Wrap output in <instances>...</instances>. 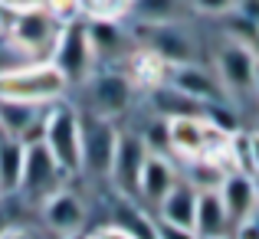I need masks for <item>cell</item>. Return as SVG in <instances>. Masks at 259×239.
<instances>
[{
  "instance_id": "f1b7e54d",
  "label": "cell",
  "mask_w": 259,
  "mask_h": 239,
  "mask_svg": "<svg viewBox=\"0 0 259 239\" xmlns=\"http://www.w3.org/2000/svg\"><path fill=\"white\" fill-rule=\"evenodd\" d=\"M246 141H249V167H253V174H259V131L246 134Z\"/></svg>"
},
{
  "instance_id": "5bb4252c",
  "label": "cell",
  "mask_w": 259,
  "mask_h": 239,
  "mask_svg": "<svg viewBox=\"0 0 259 239\" xmlns=\"http://www.w3.org/2000/svg\"><path fill=\"white\" fill-rule=\"evenodd\" d=\"M167 125V148L184 161H194L203 154V131L207 121L203 115H181V118H164Z\"/></svg>"
},
{
  "instance_id": "ac0fdd59",
  "label": "cell",
  "mask_w": 259,
  "mask_h": 239,
  "mask_svg": "<svg viewBox=\"0 0 259 239\" xmlns=\"http://www.w3.org/2000/svg\"><path fill=\"white\" fill-rule=\"evenodd\" d=\"M174 183H177V174H174L171 161L164 154H148L145 167H141V177H138V194L148 203H161Z\"/></svg>"
},
{
  "instance_id": "8d00e7d4",
  "label": "cell",
  "mask_w": 259,
  "mask_h": 239,
  "mask_svg": "<svg viewBox=\"0 0 259 239\" xmlns=\"http://www.w3.org/2000/svg\"><path fill=\"white\" fill-rule=\"evenodd\" d=\"M223 239H233V236H223Z\"/></svg>"
},
{
  "instance_id": "52a82bcc",
  "label": "cell",
  "mask_w": 259,
  "mask_h": 239,
  "mask_svg": "<svg viewBox=\"0 0 259 239\" xmlns=\"http://www.w3.org/2000/svg\"><path fill=\"white\" fill-rule=\"evenodd\" d=\"M46 108L50 105L0 99V131L10 134V138H20L23 145H36V141H43Z\"/></svg>"
},
{
  "instance_id": "7a4b0ae2",
  "label": "cell",
  "mask_w": 259,
  "mask_h": 239,
  "mask_svg": "<svg viewBox=\"0 0 259 239\" xmlns=\"http://www.w3.org/2000/svg\"><path fill=\"white\" fill-rule=\"evenodd\" d=\"M66 85L69 82L53 63H23L13 69H0V99L50 105V102L63 99Z\"/></svg>"
},
{
  "instance_id": "cb8c5ba5",
  "label": "cell",
  "mask_w": 259,
  "mask_h": 239,
  "mask_svg": "<svg viewBox=\"0 0 259 239\" xmlns=\"http://www.w3.org/2000/svg\"><path fill=\"white\" fill-rule=\"evenodd\" d=\"M132 17L138 23H174L177 0H132Z\"/></svg>"
},
{
  "instance_id": "5b68a950",
  "label": "cell",
  "mask_w": 259,
  "mask_h": 239,
  "mask_svg": "<svg viewBox=\"0 0 259 239\" xmlns=\"http://www.w3.org/2000/svg\"><path fill=\"white\" fill-rule=\"evenodd\" d=\"M50 63L63 72L66 82H82L92 76V63H95V53L89 46V33H85V23L72 20L59 30V39L53 46V56Z\"/></svg>"
},
{
  "instance_id": "e0dca14e",
  "label": "cell",
  "mask_w": 259,
  "mask_h": 239,
  "mask_svg": "<svg viewBox=\"0 0 259 239\" xmlns=\"http://www.w3.org/2000/svg\"><path fill=\"white\" fill-rule=\"evenodd\" d=\"M197 197H200V190L194 187V183L187 180H177L171 190H167V197L158 203L161 223H167V226H181V229H194V213H197Z\"/></svg>"
},
{
  "instance_id": "7402d4cb",
  "label": "cell",
  "mask_w": 259,
  "mask_h": 239,
  "mask_svg": "<svg viewBox=\"0 0 259 239\" xmlns=\"http://www.w3.org/2000/svg\"><path fill=\"white\" fill-rule=\"evenodd\" d=\"M227 164L210 161V158H194L187 161V183H194L197 190H217L227 177Z\"/></svg>"
},
{
  "instance_id": "d6986e66",
  "label": "cell",
  "mask_w": 259,
  "mask_h": 239,
  "mask_svg": "<svg viewBox=\"0 0 259 239\" xmlns=\"http://www.w3.org/2000/svg\"><path fill=\"white\" fill-rule=\"evenodd\" d=\"M128 82L132 85H138V88H158V85H164L167 76H171V66L164 63V59L158 56V53H151V50H145L141 46L138 53H132L128 56Z\"/></svg>"
},
{
  "instance_id": "d4e9b609",
  "label": "cell",
  "mask_w": 259,
  "mask_h": 239,
  "mask_svg": "<svg viewBox=\"0 0 259 239\" xmlns=\"http://www.w3.org/2000/svg\"><path fill=\"white\" fill-rule=\"evenodd\" d=\"M190 4H194L200 13H213V17L236 10V0H190Z\"/></svg>"
},
{
  "instance_id": "9a60e30c",
  "label": "cell",
  "mask_w": 259,
  "mask_h": 239,
  "mask_svg": "<svg viewBox=\"0 0 259 239\" xmlns=\"http://www.w3.org/2000/svg\"><path fill=\"white\" fill-rule=\"evenodd\" d=\"M217 190H220V200H223V207H227V216H230L233 226H236V223H243V220H249V213L256 210L253 177L243 174V170H230Z\"/></svg>"
},
{
  "instance_id": "6da1fadb",
  "label": "cell",
  "mask_w": 259,
  "mask_h": 239,
  "mask_svg": "<svg viewBox=\"0 0 259 239\" xmlns=\"http://www.w3.org/2000/svg\"><path fill=\"white\" fill-rule=\"evenodd\" d=\"M0 20H4V33L30 63H50L53 46L59 39V23L46 4L36 7H0Z\"/></svg>"
},
{
  "instance_id": "e575fe53",
  "label": "cell",
  "mask_w": 259,
  "mask_h": 239,
  "mask_svg": "<svg viewBox=\"0 0 259 239\" xmlns=\"http://www.w3.org/2000/svg\"><path fill=\"white\" fill-rule=\"evenodd\" d=\"M7 226H10V223H7V216H4V213H0V233H4V229H7Z\"/></svg>"
},
{
  "instance_id": "ba28073f",
  "label": "cell",
  "mask_w": 259,
  "mask_h": 239,
  "mask_svg": "<svg viewBox=\"0 0 259 239\" xmlns=\"http://www.w3.org/2000/svg\"><path fill=\"white\" fill-rule=\"evenodd\" d=\"M148 154L151 151H148L141 134H118V145H115L108 174L115 177L121 194H138V177H141V167H145Z\"/></svg>"
},
{
  "instance_id": "8fae6325",
  "label": "cell",
  "mask_w": 259,
  "mask_h": 239,
  "mask_svg": "<svg viewBox=\"0 0 259 239\" xmlns=\"http://www.w3.org/2000/svg\"><path fill=\"white\" fill-rule=\"evenodd\" d=\"M138 36H141V46L151 50V53H158L167 66H184V63H190V56H194L187 33H181L174 23H141Z\"/></svg>"
},
{
  "instance_id": "277c9868",
  "label": "cell",
  "mask_w": 259,
  "mask_h": 239,
  "mask_svg": "<svg viewBox=\"0 0 259 239\" xmlns=\"http://www.w3.org/2000/svg\"><path fill=\"white\" fill-rule=\"evenodd\" d=\"M63 177H66V170L56 164V158H53L50 151H46L43 141L26 145L23 177H20L17 194H23L26 200H33V203H43V200H50L53 194L63 190Z\"/></svg>"
},
{
  "instance_id": "3957f363",
  "label": "cell",
  "mask_w": 259,
  "mask_h": 239,
  "mask_svg": "<svg viewBox=\"0 0 259 239\" xmlns=\"http://www.w3.org/2000/svg\"><path fill=\"white\" fill-rule=\"evenodd\" d=\"M43 145L56 158L66 174H76L82 167V141H79V112L66 105L63 99L50 102L43 121Z\"/></svg>"
},
{
  "instance_id": "8992f818",
  "label": "cell",
  "mask_w": 259,
  "mask_h": 239,
  "mask_svg": "<svg viewBox=\"0 0 259 239\" xmlns=\"http://www.w3.org/2000/svg\"><path fill=\"white\" fill-rule=\"evenodd\" d=\"M79 141H82V167L89 174H108L115 145H118V134H115L112 121L99 118V115L79 118Z\"/></svg>"
},
{
  "instance_id": "1f68e13d",
  "label": "cell",
  "mask_w": 259,
  "mask_h": 239,
  "mask_svg": "<svg viewBox=\"0 0 259 239\" xmlns=\"http://www.w3.org/2000/svg\"><path fill=\"white\" fill-rule=\"evenodd\" d=\"M249 50H253V56H256V63H259V30L253 33V39H249Z\"/></svg>"
},
{
  "instance_id": "44dd1931",
  "label": "cell",
  "mask_w": 259,
  "mask_h": 239,
  "mask_svg": "<svg viewBox=\"0 0 259 239\" xmlns=\"http://www.w3.org/2000/svg\"><path fill=\"white\" fill-rule=\"evenodd\" d=\"M85 33L95 56H115L125 50V33L115 20H85Z\"/></svg>"
},
{
  "instance_id": "9c48e42d",
  "label": "cell",
  "mask_w": 259,
  "mask_h": 239,
  "mask_svg": "<svg viewBox=\"0 0 259 239\" xmlns=\"http://www.w3.org/2000/svg\"><path fill=\"white\" fill-rule=\"evenodd\" d=\"M217 72H220V85L230 92H253L256 79V56L246 43L233 39L217 53Z\"/></svg>"
},
{
  "instance_id": "603a6c76",
  "label": "cell",
  "mask_w": 259,
  "mask_h": 239,
  "mask_svg": "<svg viewBox=\"0 0 259 239\" xmlns=\"http://www.w3.org/2000/svg\"><path fill=\"white\" fill-rule=\"evenodd\" d=\"M76 10L85 20H115V23H121L132 13V0H76Z\"/></svg>"
},
{
  "instance_id": "d590c367",
  "label": "cell",
  "mask_w": 259,
  "mask_h": 239,
  "mask_svg": "<svg viewBox=\"0 0 259 239\" xmlns=\"http://www.w3.org/2000/svg\"><path fill=\"white\" fill-rule=\"evenodd\" d=\"M63 239H89V236H82V233H72V236H63Z\"/></svg>"
},
{
  "instance_id": "83f0119b",
  "label": "cell",
  "mask_w": 259,
  "mask_h": 239,
  "mask_svg": "<svg viewBox=\"0 0 259 239\" xmlns=\"http://www.w3.org/2000/svg\"><path fill=\"white\" fill-rule=\"evenodd\" d=\"M89 239H135L128 229H121L118 223H112V226H102V229H95Z\"/></svg>"
},
{
  "instance_id": "4fadbf2b",
  "label": "cell",
  "mask_w": 259,
  "mask_h": 239,
  "mask_svg": "<svg viewBox=\"0 0 259 239\" xmlns=\"http://www.w3.org/2000/svg\"><path fill=\"white\" fill-rule=\"evenodd\" d=\"M43 223L53 229V233H59V236L79 233V229H82V223H85L82 200H79L76 194H69V190L53 194L50 200H43Z\"/></svg>"
},
{
  "instance_id": "f546056e",
  "label": "cell",
  "mask_w": 259,
  "mask_h": 239,
  "mask_svg": "<svg viewBox=\"0 0 259 239\" xmlns=\"http://www.w3.org/2000/svg\"><path fill=\"white\" fill-rule=\"evenodd\" d=\"M0 239H36L30 233V229H20V226H7L4 233H0Z\"/></svg>"
},
{
  "instance_id": "d6a6232c",
  "label": "cell",
  "mask_w": 259,
  "mask_h": 239,
  "mask_svg": "<svg viewBox=\"0 0 259 239\" xmlns=\"http://www.w3.org/2000/svg\"><path fill=\"white\" fill-rule=\"evenodd\" d=\"M249 220H253V226L259 229V203H256V210H253V213H249Z\"/></svg>"
},
{
  "instance_id": "7c38bea8",
  "label": "cell",
  "mask_w": 259,
  "mask_h": 239,
  "mask_svg": "<svg viewBox=\"0 0 259 239\" xmlns=\"http://www.w3.org/2000/svg\"><path fill=\"white\" fill-rule=\"evenodd\" d=\"M167 82H171V85H174L181 95H187V99L200 102V105L227 102V88H223L220 82L210 76L207 69H200V66H194V63L171 66V76H167Z\"/></svg>"
},
{
  "instance_id": "4316f807",
  "label": "cell",
  "mask_w": 259,
  "mask_h": 239,
  "mask_svg": "<svg viewBox=\"0 0 259 239\" xmlns=\"http://www.w3.org/2000/svg\"><path fill=\"white\" fill-rule=\"evenodd\" d=\"M158 239H200L194 229H181V226H167L158 220Z\"/></svg>"
},
{
  "instance_id": "30bf717a",
  "label": "cell",
  "mask_w": 259,
  "mask_h": 239,
  "mask_svg": "<svg viewBox=\"0 0 259 239\" xmlns=\"http://www.w3.org/2000/svg\"><path fill=\"white\" fill-rule=\"evenodd\" d=\"M132 82H128L125 72H99L89 85V95H92V115L99 118H118V115L128 112L132 105Z\"/></svg>"
},
{
  "instance_id": "2e32d148",
  "label": "cell",
  "mask_w": 259,
  "mask_h": 239,
  "mask_svg": "<svg viewBox=\"0 0 259 239\" xmlns=\"http://www.w3.org/2000/svg\"><path fill=\"white\" fill-rule=\"evenodd\" d=\"M194 233L200 239H223L233 233V223L227 216V207L220 200V190H200L194 213Z\"/></svg>"
},
{
  "instance_id": "4dcf8cb0",
  "label": "cell",
  "mask_w": 259,
  "mask_h": 239,
  "mask_svg": "<svg viewBox=\"0 0 259 239\" xmlns=\"http://www.w3.org/2000/svg\"><path fill=\"white\" fill-rule=\"evenodd\" d=\"M36 4H46V0H0V7H36Z\"/></svg>"
},
{
  "instance_id": "ffe728a7",
  "label": "cell",
  "mask_w": 259,
  "mask_h": 239,
  "mask_svg": "<svg viewBox=\"0 0 259 239\" xmlns=\"http://www.w3.org/2000/svg\"><path fill=\"white\" fill-rule=\"evenodd\" d=\"M23 161H26V145L20 138L0 131V194H17L20 177H23Z\"/></svg>"
},
{
  "instance_id": "836d02e7",
  "label": "cell",
  "mask_w": 259,
  "mask_h": 239,
  "mask_svg": "<svg viewBox=\"0 0 259 239\" xmlns=\"http://www.w3.org/2000/svg\"><path fill=\"white\" fill-rule=\"evenodd\" d=\"M253 190H256V203H259V174H253Z\"/></svg>"
},
{
  "instance_id": "484cf974",
  "label": "cell",
  "mask_w": 259,
  "mask_h": 239,
  "mask_svg": "<svg viewBox=\"0 0 259 239\" xmlns=\"http://www.w3.org/2000/svg\"><path fill=\"white\" fill-rule=\"evenodd\" d=\"M236 17H243L246 23H253L259 30V0H240L236 4Z\"/></svg>"
}]
</instances>
